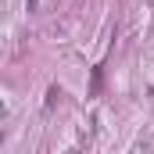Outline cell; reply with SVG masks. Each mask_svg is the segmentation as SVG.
Listing matches in <instances>:
<instances>
[{
  "label": "cell",
  "instance_id": "obj_1",
  "mask_svg": "<svg viewBox=\"0 0 154 154\" xmlns=\"http://www.w3.org/2000/svg\"><path fill=\"white\" fill-rule=\"evenodd\" d=\"M36 4H39V0H29V11H36Z\"/></svg>",
  "mask_w": 154,
  "mask_h": 154
}]
</instances>
